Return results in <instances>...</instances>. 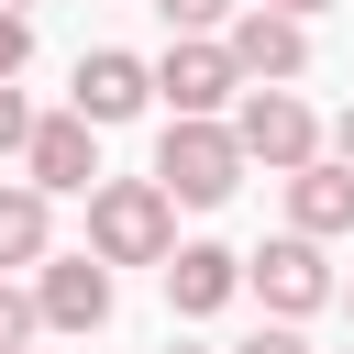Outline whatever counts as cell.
<instances>
[{"label": "cell", "instance_id": "52a82bcc", "mask_svg": "<svg viewBox=\"0 0 354 354\" xmlns=\"http://www.w3.org/2000/svg\"><path fill=\"white\" fill-rule=\"evenodd\" d=\"M22 166H33V188H100V122H88V111L66 100L55 122H33Z\"/></svg>", "mask_w": 354, "mask_h": 354}, {"label": "cell", "instance_id": "e0dca14e", "mask_svg": "<svg viewBox=\"0 0 354 354\" xmlns=\"http://www.w3.org/2000/svg\"><path fill=\"white\" fill-rule=\"evenodd\" d=\"M243 354H310V343H299V332H254Z\"/></svg>", "mask_w": 354, "mask_h": 354}, {"label": "cell", "instance_id": "44dd1931", "mask_svg": "<svg viewBox=\"0 0 354 354\" xmlns=\"http://www.w3.org/2000/svg\"><path fill=\"white\" fill-rule=\"evenodd\" d=\"M0 11H22V0H0Z\"/></svg>", "mask_w": 354, "mask_h": 354}, {"label": "cell", "instance_id": "ffe728a7", "mask_svg": "<svg viewBox=\"0 0 354 354\" xmlns=\"http://www.w3.org/2000/svg\"><path fill=\"white\" fill-rule=\"evenodd\" d=\"M166 354H199V343H166Z\"/></svg>", "mask_w": 354, "mask_h": 354}, {"label": "cell", "instance_id": "30bf717a", "mask_svg": "<svg viewBox=\"0 0 354 354\" xmlns=\"http://www.w3.org/2000/svg\"><path fill=\"white\" fill-rule=\"evenodd\" d=\"M144 100H155V66H133V55H111V44L77 55V111H88V122H133Z\"/></svg>", "mask_w": 354, "mask_h": 354}, {"label": "cell", "instance_id": "9c48e42d", "mask_svg": "<svg viewBox=\"0 0 354 354\" xmlns=\"http://www.w3.org/2000/svg\"><path fill=\"white\" fill-rule=\"evenodd\" d=\"M232 288H243V254H221V243H177L166 254V310L177 321H210Z\"/></svg>", "mask_w": 354, "mask_h": 354}, {"label": "cell", "instance_id": "5bb4252c", "mask_svg": "<svg viewBox=\"0 0 354 354\" xmlns=\"http://www.w3.org/2000/svg\"><path fill=\"white\" fill-rule=\"evenodd\" d=\"M166 11V33H210V22H232V0H155Z\"/></svg>", "mask_w": 354, "mask_h": 354}, {"label": "cell", "instance_id": "8992f818", "mask_svg": "<svg viewBox=\"0 0 354 354\" xmlns=\"http://www.w3.org/2000/svg\"><path fill=\"white\" fill-rule=\"evenodd\" d=\"M221 44H232V66H243V77H299V66H310V22H299V11H277V0L232 11V33H221Z\"/></svg>", "mask_w": 354, "mask_h": 354}, {"label": "cell", "instance_id": "5b68a950", "mask_svg": "<svg viewBox=\"0 0 354 354\" xmlns=\"http://www.w3.org/2000/svg\"><path fill=\"white\" fill-rule=\"evenodd\" d=\"M243 288L277 310V321H299V310H321L332 299V266H321V232H277L266 254H243Z\"/></svg>", "mask_w": 354, "mask_h": 354}, {"label": "cell", "instance_id": "ac0fdd59", "mask_svg": "<svg viewBox=\"0 0 354 354\" xmlns=\"http://www.w3.org/2000/svg\"><path fill=\"white\" fill-rule=\"evenodd\" d=\"M332 155H343V166H354V100H343V122H332Z\"/></svg>", "mask_w": 354, "mask_h": 354}, {"label": "cell", "instance_id": "8fae6325", "mask_svg": "<svg viewBox=\"0 0 354 354\" xmlns=\"http://www.w3.org/2000/svg\"><path fill=\"white\" fill-rule=\"evenodd\" d=\"M288 221H299V232H354V166H343V155H332V166L310 155V166L288 177Z\"/></svg>", "mask_w": 354, "mask_h": 354}, {"label": "cell", "instance_id": "3957f363", "mask_svg": "<svg viewBox=\"0 0 354 354\" xmlns=\"http://www.w3.org/2000/svg\"><path fill=\"white\" fill-rule=\"evenodd\" d=\"M232 133H243V155L277 166V177H299V166L321 155V122H310V100H288V77H254V88L232 100Z\"/></svg>", "mask_w": 354, "mask_h": 354}, {"label": "cell", "instance_id": "d6986e66", "mask_svg": "<svg viewBox=\"0 0 354 354\" xmlns=\"http://www.w3.org/2000/svg\"><path fill=\"white\" fill-rule=\"evenodd\" d=\"M277 11H321V0H277Z\"/></svg>", "mask_w": 354, "mask_h": 354}, {"label": "cell", "instance_id": "7402d4cb", "mask_svg": "<svg viewBox=\"0 0 354 354\" xmlns=\"http://www.w3.org/2000/svg\"><path fill=\"white\" fill-rule=\"evenodd\" d=\"M343 299H354V288H343Z\"/></svg>", "mask_w": 354, "mask_h": 354}, {"label": "cell", "instance_id": "2e32d148", "mask_svg": "<svg viewBox=\"0 0 354 354\" xmlns=\"http://www.w3.org/2000/svg\"><path fill=\"white\" fill-rule=\"evenodd\" d=\"M22 55H33V22H22V11H0V77H22Z\"/></svg>", "mask_w": 354, "mask_h": 354}, {"label": "cell", "instance_id": "7a4b0ae2", "mask_svg": "<svg viewBox=\"0 0 354 354\" xmlns=\"http://www.w3.org/2000/svg\"><path fill=\"white\" fill-rule=\"evenodd\" d=\"M243 133L232 122H177L166 111V144H155V177H166V199H188V210H210V199H232L243 188Z\"/></svg>", "mask_w": 354, "mask_h": 354}, {"label": "cell", "instance_id": "9a60e30c", "mask_svg": "<svg viewBox=\"0 0 354 354\" xmlns=\"http://www.w3.org/2000/svg\"><path fill=\"white\" fill-rule=\"evenodd\" d=\"M22 144H33V111H22V88L0 77V155H22Z\"/></svg>", "mask_w": 354, "mask_h": 354}, {"label": "cell", "instance_id": "4fadbf2b", "mask_svg": "<svg viewBox=\"0 0 354 354\" xmlns=\"http://www.w3.org/2000/svg\"><path fill=\"white\" fill-rule=\"evenodd\" d=\"M33 321H44V299H22V288H0V354H22V343H33Z\"/></svg>", "mask_w": 354, "mask_h": 354}, {"label": "cell", "instance_id": "6da1fadb", "mask_svg": "<svg viewBox=\"0 0 354 354\" xmlns=\"http://www.w3.org/2000/svg\"><path fill=\"white\" fill-rule=\"evenodd\" d=\"M177 199H166V177H100L88 188V254H111V266H166L177 254V221H166Z\"/></svg>", "mask_w": 354, "mask_h": 354}, {"label": "cell", "instance_id": "277c9868", "mask_svg": "<svg viewBox=\"0 0 354 354\" xmlns=\"http://www.w3.org/2000/svg\"><path fill=\"white\" fill-rule=\"evenodd\" d=\"M254 77L232 66V44H210V33H177L166 44V66H155V100L177 111V122H221V100H243Z\"/></svg>", "mask_w": 354, "mask_h": 354}, {"label": "cell", "instance_id": "7c38bea8", "mask_svg": "<svg viewBox=\"0 0 354 354\" xmlns=\"http://www.w3.org/2000/svg\"><path fill=\"white\" fill-rule=\"evenodd\" d=\"M44 254V188H0V266Z\"/></svg>", "mask_w": 354, "mask_h": 354}, {"label": "cell", "instance_id": "ba28073f", "mask_svg": "<svg viewBox=\"0 0 354 354\" xmlns=\"http://www.w3.org/2000/svg\"><path fill=\"white\" fill-rule=\"evenodd\" d=\"M33 299H44L55 332H100V321H111V254H55Z\"/></svg>", "mask_w": 354, "mask_h": 354}]
</instances>
